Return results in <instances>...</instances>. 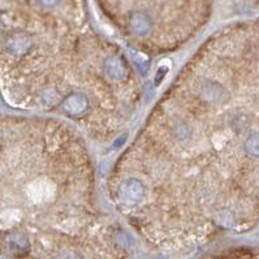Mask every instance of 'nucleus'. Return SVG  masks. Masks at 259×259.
Here are the masks:
<instances>
[{"mask_svg": "<svg viewBox=\"0 0 259 259\" xmlns=\"http://www.w3.org/2000/svg\"><path fill=\"white\" fill-rule=\"evenodd\" d=\"M32 47V37L25 32H13L4 39V51L15 59L26 55Z\"/></svg>", "mask_w": 259, "mask_h": 259, "instance_id": "obj_1", "label": "nucleus"}, {"mask_svg": "<svg viewBox=\"0 0 259 259\" xmlns=\"http://www.w3.org/2000/svg\"><path fill=\"white\" fill-rule=\"evenodd\" d=\"M200 98L206 103L220 104L225 102L228 98V92L223 85L214 80L204 81L198 89Z\"/></svg>", "mask_w": 259, "mask_h": 259, "instance_id": "obj_2", "label": "nucleus"}, {"mask_svg": "<svg viewBox=\"0 0 259 259\" xmlns=\"http://www.w3.org/2000/svg\"><path fill=\"white\" fill-rule=\"evenodd\" d=\"M120 198L124 204H137L144 200L145 197V185L138 179L125 180L119 187Z\"/></svg>", "mask_w": 259, "mask_h": 259, "instance_id": "obj_3", "label": "nucleus"}, {"mask_svg": "<svg viewBox=\"0 0 259 259\" xmlns=\"http://www.w3.org/2000/svg\"><path fill=\"white\" fill-rule=\"evenodd\" d=\"M129 30L136 37H148L152 30V18L145 11H134L128 17Z\"/></svg>", "mask_w": 259, "mask_h": 259, "instance_id": "obj_4", "label": "nucleus"}, {"mask_svg": "<svg viewBox=\"0 0 259 259\" xmlns=\"http://www.w3.org/2000/svg\"><path fill=\"white\" fill-rule=\"evenodd\" d=\"M89 108L88 96L82 92H72L63 102V110L68 115L78 116L86 112Z\"/></svg>", "mask_w": 259, "mask_h": 259, "instance_id": "obj_5", "label": "nucleus"}, {"mask_svg": "<svg viewBox=\"0 0 259 259\" xmlns=\"http://www.w3.org/2000/svg\"><path fill=\"white\" fill-rule=\"evenodd\" d=\"M104 73L112 81H123L128 77V68L124 60L119 56H110L104 61Z\"/></svg>", "mask_w": 259, "mask_h": 259, "instance_id": "obj_6", "label": "nucleus"}, {"mask_svg": "<svg viewBox=\"0 0 259 259\" xmlns=\"http://www.w3.org/2000/svg\"><path fill=\"white\" fill-rule=\"evenodd\" d=\"M128 55L132 60V63L134 64V67L138 71L141 76H146L150 69V59L145 55L144 52L137 51L134 48H129L128 50Z\"/></svg>", "mask_w": 259, "mask_h": 259, "instance_id": "obj_7", "label": "nucleus"}, {"mask_svg": "<svg viewBox=\"0 0 259 259\" xmlns=\"http://www.w3.org/2000/svg\"><path fill=\"white\" fill-rule=\"evenodd\" d=\"M243 148L247 155L259 158V132H254L247 136L243 144Z\"/></svg>", "mask_w": 259, "mask_h": 259, "instance_id": "obj_8", "label": "nucleus"}, {"mask_svg": "<svg viewBox=\"0 0 259 259\" xmlns=\"http://www.w3.org/2000/svg\"><path fill=\"white\" fill-rule=\"evenodd\" d=\"M128 133H124V134H121L120 137H117L115 140V142H113V145H112V150H119L121 146H124V144L127 142L128 140Z\"/></svg>", "mask_w": 259, "mask_h": 259, "instance_id": "obj_9", "label": "nucleus"}, {"mask_svg": "<svg viewBox=\"0 0 259 259\" xmlns=\"http://www.w3.org/2000/svg\"><path fill=\"white\" fill-rule=\"evenodd\" d=\"M168 72V68L167 67H162V68H159V71L156 72V76H155V85L158 86V85L163 81V78L166 77V74H167Z\"/></svg>", "mask_w": 259, "mask_h": 259, "instance_id": "obj_10", "label": "nucleus"}, {"mask_svg": "<svg viewBox=\"0 0 259 259\" xmlns=\"http://www.w3.org/2000/svg\"><path fill=\"white\" fill-rule=\"evenodd\" d=\"M61 1V0H39V3L44 7H48V8H51V7H55Z\"/></svg>", "mask_w": 259, "mask_h": 259, "instance_id": "obj_11", "label": "nucleus"}]
</instances>
